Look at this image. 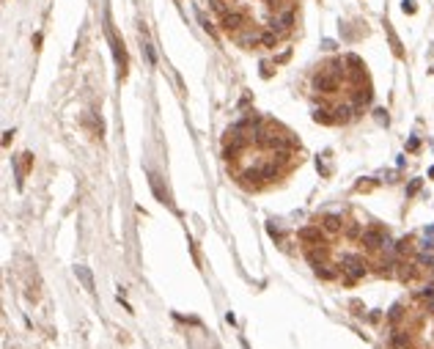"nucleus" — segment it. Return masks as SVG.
Returning <instances> with one entry per match:
<instances>
[{
	"label": "nucleus",
	"mask_w": 434,
	"mask_h": 349,
	"mask_svg": "<svg viewBox=\"0 0 434 349\" xmlns=\"http://www.w3.org/2000/svg\"><path fill=\"white\" fill-rule=\"evenodd\" d=\"M393 349H410V347H393Z\"/></svg>",
	"instance_id": "72a5a7b5"
},
{
	"label": "nucleus",
	"mask_w": 434,
	"mask_h": 349,
	"mask_svg": "<svg viewBox=\"0 0 434 349\" xmlns=\"http://www.w3.org/2000/svg\"><path fill=\"white\" fill-rule=\"evenodd\" d=\"M360 110H363V107H355L349 102V105H338L333 110V116H335V124H349L352 118H358L360 116Z\"/></svg>",
	"instance_id": "6e6552de"
},
{
	"label": "nucleus",
	"mask_w": 434,
	"mask_h": 349,
	"mask_svg": "<svg viewBox=\"0 0 434 349\" xmlns=\"http://www.w3.org/2000/svg\"><path fill=\"white\" fill-rule=\"evenodd\" d=\"M418 190H420V179H412L410 187H407V195H415Z\"/></svg>",
	"instance_id": "393cba45"
},
{
	"label": "nucleus",
	"mask_w": 434,
	"mask_h": 349,
	"mask_svg": "<svg viewBox=\"0 0 434 349\" xmlns=\"http://www.w3.org/2000/svg\"><path fill=\"white\" fill-rule=\"evenodd\" d=\"M401 11H404V14H415V11H418L415 0H401Z\"/></svg>",
	"instance_id": "5701e85b"
},
{
	"label": "nucleus",
	"mask_w": 434,
	"mask_h": 349,
	"mask_svg": "<svg viewBox=\"0 0 434 349\" xmlns=\"http://www.w3.org/2000/svg\"><path fill=\"white\" fill-rule=\"evenodd\" d=\"M107 39H110V44H113V55H115V63H118V72L124 75V72H127V50H124V44L113 36L110 25H107Z\"/></svg>",
	"instance_id": "423d86ee"
},
{
	"label": "nucleus",
	"mask_w": 434,
	"mask_h": 349,
	"mask_svg": "<svg viewBox=\"0 0 434 349\" xmlns=\"http://www.w3.org/2000/svg\"><path fill=\"white\" fill-rule=\"evenodd\" d=\"M75 272H77V278L83 281V286L88 289V291H94V278H91V272H88V267H75Z\"/></svg>",
	"instance_id": "4468645a"
},
{
	"label": "nucleus",
	"mask_w": 434,
	"mask_h": 349,
	"mask_svg": "<svg viewBox=\"0 0 434 349\" xmlns=\"http://www.w3.org/2000/svg\"><path fill=\"white\" fill-rule=\"evenodd\" d=\"M321 228H324L327 234H338L343 228V217L341 214H324V217H321Z\"/></svg>",
	"instance_id": "9b49d317"
},
{
	"label": "nucleus",
	"mask_w": 434,
	"mask_h": 349,
	"mask_svg": "<svg viewBox=\"0 0 434 349\" xmlns=\"http://www.w3.org/2000/svg\"><path fill=\"white\" fill-rule=\"evenodd\" d=\"M374 116H377V121H379V124H385V127H388V113H385L382 107H379V110H374Z\"/></svg>",
	"instance_id": "a878e982"
},
{
	"label": "nucleus",
	"mask_w": 434,
	"mask_h": 349,
	"mask_svg": "<svg viewBox=\"0 0 434 349\" xmlns=\"http://www.w3.org/2000/svg\"><path fill=\"white\" fill-rule=\"evenodd\" d=\"M220 25H223V31H228V33L242 31L245 25H247V17H245V11H239V8H231L228 14H223Z\"/></svg>",
	"instance_id": "20e7f679"
},
{
	"label": "nucleus",
	"mask_w": 434,
	"mask_h": 349,
	"mask_svg": "<svg viewBox=\"0 0 434 349\" xmlns=\"http://www.w3.org/2000/svg\"><path fill=\"white\" fill-rule=\"evenodd\" d=\"M149 182H151V190H154V195L160 198V204H170V198H168V193L162 190V182H160V176H157V174H149Z\"/></svg>",
	"instance_id": "f8f14e48"
},
{
	"label": "nucleus",
	"mask_w": 434,
	"mask_h": 349,
	"mask_svg": "<svg viewBox=\"0 0 434 349\" xmlns=\"http://www.w3.org/2000/svg\"><path fill=\"white\" fill-rule=\"evenodd\" d=\"M385 31H388V39H390V47H393V53H396L398 58H401V55H404V50H401V41H398V39H396V33H393V28H390L388 22H385Z\"/></svg>",
	"instance_id": "2eb2a0df"
},
{
	"label": "nucleus",
	"mask_w": 434,
	"mask_h": 349,
	"mask_svg": "<svg viewBox=\"0 0 434 349\" xmlns=\"http://www.w3.org/2000/svg\"><path fill=\"white\" fill-rule=\"evenodd\" d=\"M418 248H420V251H434V236H432V234H426L423 239H420Z\"/></svg>",
	"instance_id": "4be33fe9"
},
{
	"label": "nucleus",
	"mask_w": 434,
	"mask_h": 349,
	"mask_svg": "<svg viewBox=\"0 0 434 349\" xmlns=\"http://www.w3.org/2000/svg\"><path fill=\"white\" fill-rule=\"evenodd\" d=\"M418 146H420L418 137H410V140H407V152H418Z\"/></svg>",
	"instance_id": "cd10ccee"
},
{
	"label": "nucleus",
	"mask_w": 434,
	"mask_h": 349,
	"mask_svg": "<svg viewBox=\"0 0 434 349\" xmlns=\"http://www.w3.org/2000/svg\"><path fill=\"white\" fill-rule=\"evenodd\" d=\"M300 239H302L305 245H308V248H311V245H321L324 242V236H321V228H313V226H308V228H300Z\"/></svg>",
	"instance_id": "9d476101"
},
{
	"label": "nucleus",
	"mask_w": 434,
	"mask_h": 349,
	"mask_svg": "<svg viewBox=\"0 0 434 349\" xmlns=\"http://www.w3.org/2000/svg\"><path fill=\"white\" fill-rule=\"evenodd\" d=\"M341 272H343V281H346V283L360 281V278L368 272L363 256H358V253H343V256H341Z\"/></svg>",
	"instance_id": "f03ea898"
},
{
	"label": "nucleus",
	"mask_w": 434,
	"mask_h": 349,
	"mask_svg": "<svg viewBox=\"0 0 434 349\" xmlns=\"http://www.w3.org/2000/svg\"><path fill=\"white\" fill-rule=\"evenodd\" d=\"M346 234H349L352 239H358V236H363V228H360L358 223H355V226H349V228H346Z\"/></svg>",
	"instance_id": "b1692460"
},
{
	"label": "nucleus",
	"mask_w": 434,
	"mask_h": 349,
	"mask_svg": "<svg viewBox=\"0 0 434 349\" xmlns=\"http://www.w3.org/2000/svg\"><path fill=\"white\" fill-rule=\"evenodd\" d=\"M289 55H291V50H283V53L275 58V63H286V61H289Z\"/></svg>",
	"instance_id": "c85d7f7f"
},
{
	"label": "nucleus",
	"mask_w": 434,
	"mask_h": 349,
	"mask_svg": "<svg viewBox=\"0 0 434 349\" xmlns=\"http://www.w3.org/2000/svg\"><path fill=\"white\" fill-rule=\"evenodd\" d=\"M429 176H432V179H434V168H429Z\"/></svg>",
	"instance_id": "473e14b6"
},
{
	"label": "nucleus",
	"mask_w": 434,
	"mask_h": 349,
	"mask_svg": "<svg viewBox=\"0 0 434 349\" xmlns=\"http://www.w3.org/2000/svg\"><path fill=\"white\" fill-rule=\"evenodd\" d=\"M371 102V85H355V91H352V105L355 107H366Z\"/></svg>",
	"instance_id": "1a4fd4ad"
},
{
	"label": "nucleus",
	"mask_w": 434,
	"mask_h": 349,
	"mask_svg": "<svg viewBox=\"0 0 434 349\" xmlns=\"http://www.w3.org/2000/svg\"><path fill=\"white\" fill-rule=\"evenodd\" d=\"M401 316H404V305H393V308H390V313H388V319L390 322H401Z\"/></svg>",
	"instance_id": "412c9836"
},
{
	"label": "nucleus",
	"mask_w": 434,
	"mask_h": 349,
	"mask_svg": "<svg viewBox=\"0 0 434 349\" xmlns=\"http://www.w3.org/2000/svg\"><path fill=\"white\" fill-rule=\"evenodd\" d=\"M143 50H146V58H149V63H157V55H154L151 44H143Z\"/></svg>",
	"instance_id": "bb28decb"
},
{
	"label": "nucleus",
	"mask_w": 434,
	"mask_h": 349,
	"mask_svg": "<svg viewBox=\"0 0 434 349\" xmlns=\"http://www.w3.org/2000/svg\"><path fill=\"white\" fill-rule=\"evenodd\" d=\"M195 17H198V22H201V28H204V31H206V33H212V36H214V25H212V22H209V19H206V14H204V11H201V8H195Z\"/></svg>",
	"instance_id": "6ab92c4d"
},
{
	"label": "nucleus",
	"mask_w": 434,
	"mask_h": 349,
	"mask_svg": "<svg viewBox=\"0 0 434 349\" xmlns=\"http://www.w3.org/2000/svg\"><path fill=\"white\" fill-rule=\"evenodd\" d=\"M426 311L434 313V297H432V300H426Z\"/></svg>",
	"instance_id": "2f4dec72"
},
{
	"label": "nucleus",
	"mask_w": 434,
	"mask_h": 349,
	"mask_svg": "<svg viewBox=\"0 0 434 349\" xmlns=\"http://www.w3.org/2000/svg\"><path fill=\"white\" fill-rule=\"evenodd\" d=\"M385 236H388V231H382V228H366V231H363V236H360V242L366 245L368 251H382Z\"/></svg>",
	"instance_id": "39448f33"
},
{
	"label": "nucleus",
	"mask_w": 434,
	"mask_h": 349,
	"mask_svg": "<svg viewBox=\"0 0 434 349\" xmlns=\"http://www.w3.org/2000/svg\"><path fill=\"white\" fill-rule=\"evenodd\" d=\"M209 8H212V11H217V14H228V3H226V0H209Z\"/></svg>",
	"instance_id": "aec40b11"
},
{
	"label": "nucleus",
	"mask_w": 434,
	"mask_h": 349,
	"mask_svg": "<svg viewBox=\"0 0 434 349\" xmlns=\"http://www.w3.org/2000/svg\"><path fill=\"white\" fill-rule=\"evenodd\" d=\"M261 44L269 47V50H275V47H278V33H275V31H264V33H261Z\"/></svg>",
	"instance_id": "dca6fc26"
},
{
	"label": "nucleus",
	"mask_w": 434,
	"mask_h": 349,
	"mask_svg": "<svg viewBox=\"0 0 434 349\" xmlns=\"http://www.w3.org/2000/svg\"><path fill=\"white\" fill-rule=\"evenodd\" d=\"M313 121L316 124H335V116H330L327 107H316V110H313Z\"/></svg>",
	"instance_id": "ddd939ff"
},
{
	"label": "nucleus",
	"mask_w": 434,
	"mask_h": 349,
	"mask_svg": "<svg viewBox=\"0 0 434 349\" xmlns=\"http://www.w3.org/2000/svg\"><path fill=\"white\" fill-rule=\"evenodd\" d=\"M261 75L269 77V75H272V66H269V63H261Z\"/></svg>",
	"instance_id": "c756f323"
},
{
	"label": "nucleus",
	"mask_w": 434,
	"mask_h": 349,
	"mask_svg": "<svg viewBox=\"0 0 434 349\" xmlns=\"http://www.w3.org/2000/svg\"><path fill=\"white\" fill-rule=\"evenodd\" d=\"M236 44L245 47V50H250V47L261 44V33L256 28H242V31L236 33Z\"/></svg>",
	"instance_id": "0eeeda50"
},
{
	"label": "nucleus",
	"mask_w": 434,
	"mask_h": 349,
	"mask_svg": "<svg viewBox=\"0 0 434 349\" xmlns=\"http://www.w3.org/2000/svg\"><path fill=\"white\" fill-rule=\"evenodd\" d=\"M415 297H418V300H423V303H426V300H432V297H434V283H426L423 289H418V291H415Z\"/></svg>",
	"instance_id": "a211bd4d"
},
{
	"label": "nucleus",
	"mask_w": 434,
	"mask_h": 349,
	"mask_svg": "<svg viewBox=\"0 0 434 349\" xmlns=\"http://www.w3.org/2000/svg\"><path fill=\"white\" fill-rule=\"evenodd\" d=\"M321 47H324V50H335V41H330V39H324V41H321Z\"/></svg>",
	"instance_id": "7c9ffc66"
},
{
	"label": "nucleus",
	"mask_w": 434,
	"mask_h": 349,
	"mask_svg": "<svg viewBox=\"0 0 434 349\" xmlns=\"http://www.w3.org/2000/svg\"><path fill=\"white\" fill-rule=\"evenodd\" d=\"M256 143L261 149H267V152H291L294 149V137H291V132L281 129L278 124H264L259 137H256Z\"/></svg>",
	"instance_id": "f257e3e1"
},
{
	"label": "nucleus",
	"mask_w": 434,
	"mask_h": 349,
	"mask_svg": "<svg viewBox=\"0 0 434 349\" xmlns=\"http://www.w3.org/2000/svg\"><path fill=\"white\" fill-rule=\"evenodd\" d=\"M313 270H316V275H319V278H324V281H333V278H335V270H330L327 261H324V264H319V267H313Z\"/></svg>",
	"instance_id": "f3484780"
},
{
	"label": "nucleus",
	"mask_w": 434,
	"mask_h": 349,
	"mask_svg": "<svg viewBox=\"0 0 434 349\" xmlns=\"http://www.w3.org/2000/svg\"><path fill=\"white\" fill-rule=\"evenodd\" d=\"M311 85H313V91H319V94H335L338 85H341V77H335L330 69H319V72L313 75Z\"/></svg>",
	"instance_id": "7ed1b4c3"
}]
</instances>
